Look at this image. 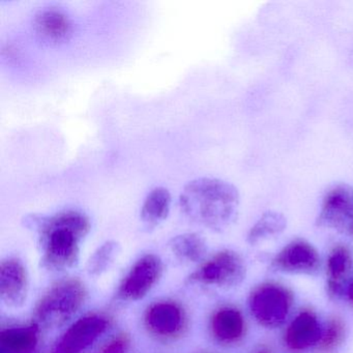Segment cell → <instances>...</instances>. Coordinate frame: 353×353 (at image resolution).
<instances>
[{
    "instance_id": "cell-22",
    "label": "cell",
    "mask_w": 353,
    "mask_h": 353,
    "mask_svg": "<svg viewBox=\"0 0 353 353\" xmlns=\"http://www.w3.org/2000/svg\"><path fill=\"white\" fill-rule=\"evenodd\" d=\"M131 339L128 334H121L115 336L114 339L107 343L100 353H125L129 349Z\"/></svg>"
},
{
    "instance_id": "cell-4",
    "label": "cell",
    "mask_w": 353,
    "mask_h": 353,
    "mask_svg": "<svg viewBox=\"0 0 353 353\" xmlns=\"http://www.w3.org/2000/svg\"><path fill=\"white\" fill-rule=\"evenodd\" d=\"M247 268L243 257L232 250H222L201 264L188 281L194 284L219 288H233L245 279Z\"/></svg>"
},
{
    "instance_id": "cell-6",
    "label": "cell",
    "mask_w": 353,
    "mask_h": 353,
    "mask_svg": "<svg viewBox=\"0 0 353 353\" xmlns=\"http://www.w3.org/2000/svg\"><path fill=\"white\" fill-rule=\"evenodd\" d=\"M162 259L156 254H145L137 260L121 281L119 297L125 301L143 299L162 278Z\"/></svg>"
},
{
    "instance_id": "cell-26",
    "label": "cell",
    "mask_w": 353,
    "mask_h": 353,
    "mask_svg": "<svg viewBox=\"0 0 353 353\" xmlns=\"http://www.w3.org/2000/svg\"><path fill=\"white\" fill-rule=\"evenodd\" d=\"M351 231H352V232H353V226H352V229H351Z\"/></svg>"
},
{
    "instance_id": "cell-18",
    "label": "cell",
    "mask_w": 353,
    "mask_h": 353,
    "mask_svg": "<svg viewBox=\"0 0 353 353\" xmlns=\"http://www.w3.org/2000/svg\"><path fill=\"white\" fill-rule=\"evenodd\" d=\"M173 255L188 263L202 261L208 253V243L202 235L195 232L183 233L172 237L168 243Z\"/></svg>"
},
{
    "instance_id": "cell-10",
    "label": "cell",
    "mask_w": 353,
    "mask_h": 353,
    "mask_svg": "<svg viewBox=\"0 0 353 353\" xmlns=\"http://www.w3.org/2000/svg\"><path fill=\"white\" fill-rule=\"evenodd\" d=\"M30 276L18 258H8L0 264V299L7 307L19 309L28 301Z\"/></svg>"
},
{
    "instance_id": "cell-9",
    "label": "cell",
    "mask_w": 353,
    "mask_h": 353,
    "mask_svg": "<svg viewBox=\"0 0 353 353\" xmlns=\"http://www.w3.org/2000/svg\"><path fill=\"white\" fill-rule=\"evenodd\" d=\"M320 256L316 248L305 239H295L285 245L272 260L278 272L313 276L319 270Z\"/></svg>"
},
{
    "instance_id": "cell-19",
    "label": "cell",
    "mask_w": 353,
    "mask_h": 353,
    "mask_svg": "<svg viewBox=\"0 0 353 353\" xmlns=\"http://www.w3.org/2000/svg\"><path fill=\"white\" fill-rule=\"evenodd\" d=\"M287 226L284 214L274 210L264 212L248 233V241L252 245L262 243L280 235Z\"/></svg>"
},
{
    "instance_id": "cell-7",
    "label": "cell",
    "mask_w": 353,
    "mask_h": 353,
    "mask_svg": "<svg viewBox=\"0 0 353 353\" xmlns=\"http://www.w3.org/2000/svg\"><path fill=\"white\" fill-rule=\"evenodd\" d=\"M316 224L321 228L344 231L353 226V188L347 183L332 185L322 200Z\"/></svg>"
},
{
    "instance_id": "cell-20",
    "label": "cell",
    "mask_w": 353,
    "mask_h": 353,
    "mask_svg": "<svg viewBox=\"0 0 353 353\" xmlns=\"http://www.w3.org/2000/svg\"><path fill=\"white\" fill-rule=\"evenodd\" d=\"M121 251V245L117 241H105L90 256L86 272L92 278H100L115 263Z\"/></svg>"
},
{
    "instance_id": "cell-8",
    "label": "cell",
    "mask_w": 353,
    "mask_h": 353,
    "mask_svg": "<svg viewBox=\"0 0 353 353\" xmlns=\"http://www.w3.org/2000/svg\"><path fill=\"white\" fill-rule=\"evenodd\" d=\"M109 320L99 314H90L74 322L59 338L53 353H81L90 348L108 330Z\"/></svg>"
},
{
    "instance_id": "cell-3",
    "label": "cell",
    "mask_w": 353,
    "mask_h": 353,
    "mask_svg": "<svg viewBox=\"0 0 353 353\" xmlns=\"http://www.w3.org/2000/svg\"><path fill=\"white\" fill-rule=\"evenodd\" d=\"M86 297L88 291L81 281L70 279L59 283L39 303L34 323L47 330L63 327L81 310Z\"/></svg>"
},
{
    "instance_id": "cell-5",
    "label": "cell",
    "mask_w": 353,
    "mask_h": 353,
    "mask_svg": "<svg viewBox=\"0 0 353 353\" xmlns=\"http://www.w3.org/2000/svg\"><path fill=\"white\" fill-rule=\"evenodd\" d=\"M292 301V294L285 287L266 283L258 286L250 295V311L260 325L276 328L286 321Z\"/></svg>"
},
{
    "instance_id": "cell-1",
    "label": "cell",
    "mask_w": 353,
    "mask_h": 353,
    "mask_svg": "<svg viewBox=\"0 0 353 353\" xmlns=\"http://www.w3.org/2000/svg\"><path fill=\"white\" fill-rule=\"evenodd\" d=\"M24 225L38 232L41 262L53 272L72 270L77 265L82 241L92 228L88 216L73 210L53 216L28 214Z\"/></svg>"
},
{
    "instance_id": "cell-12",
    "label": "cell",
    "mask_w": 353,
    "mask_h": 353,
    "mask_svg": "<svg viewBox=\"0 0 353 353\" xmlns=\"http://www.w3.org/2000/svg\"><path fill=\"white\" fill-rule=\"evenodd\" d=\"M36 34L45 42L61 44L73 34V23L69 16L57 8H46L36 14L34 18Z\"/></svg>"
},
{
    "instance_id": "cell-14",
    "label": "cell",
    "mask_w": 353,
    "mask_h": 353,
    "mask_svg": "<svg viewBox=\"0 0 353 353\" xmlns=\"http://www.w3.org/2000/svg\"><path fill=\"white\" fill-rule=\"evenodd\" d=\"M210 330L212 336L219 342L234 344L245 336V318L241 312L235 307H221L212 317Z\"/></svg>"
},
{
    "instance_id": "cell-15",
    "label": "cell",
    "mask_w": 353,
    "mask_h": 353,
    "mask_svg": "<svg viewBox=\"0 0 353 353\" xmlns=\"http://www.w3.org/2000/svg\"><path fill=\"white\" fill-rule=\"evenodd\" d=\"M353 259L351 252L345 245H336L328 254L326 260V276L328 292L338 296L342 292L345 281L350 274Z\"/></svg>"
},
{
    "instance_id": "cell-25",
    "label": "cell",
    "mask_w": 353,
    "mask_h": 353,
    "mask_svg": "<svg viewBox=\"0 0 353 353\" xmlns=\"http://www.w3.org/2000/svg\"><path fill=\"white\" fill-rule=\"evenodd\" d=\"M0 353H7V352H5V351H1V352Z\"/></svg>"
},
{
    "instance_id": "cell-11",
    "label": "cell",
    "mask_w": 353,
    "mask_h": 353,
    "mask_svg": "<svg viewBox=\"0 0 353 353\" xmlns=\"http://www.w3.org/2000/svg\"><path fill=\"white\" fill-rule=\"evenodd\" d=\"M322 332L319 320L313 312H301L285 330V345L293 351L305 350L319 344Z\"/></svg>"
},
{
    "instance_id": "cell-16",
    "label": "cell",
    "mask_w": 353,
    "mask_h": 353,
    "mask_svg": "<svg viewBox=\"0 0 353 353\" xmlns=\"http://www.w3.org/2000/svg\"><path fill=\"white\" fill-rule=\"evenodd\" d=\"M172 197L164 187L152 190L142 204L140 219L146 228L154 229L162 224L170 214Z\"/></svg>"
},
{
    "instance_id": "cell-21",
    "label": "cell",
    "mask_w": 353,
    "mask_h": 353,
    "mask_svg": "<svg viewBox=\"0 0 353 353\" xmlns=\"http://www.w3.org/2000/svg\"><path fill=\"white\" fill-rule=\"evenodd\" d=\"M346 336V326L341 318L334 317L330 319L327 325L322 332L321 340L318 347L322 353H332L338 350L343 344Z\"/></svg>"
},
{
    "instance_id": "cell-13",
    "label": "cell",
    "mask_w": 353,
    "mask_h": 353,
    "mask_svg": "<svg viewBox=\"0 0 353 353\" xmlns=\"http://www.w3.org/2000/svg\"><path fill=\"white\" fill-rule=\"evenodd\" d=\"M185 314L175 303L160 301L148 307L145 325L152 334L160 336H172L183 330Z\"/></svg>"
},
{
    "instance_id": "cell-24",
    "label": "cell",
    "mask_w": 353,
    "mask_h": 353,
    "mask_svg": "<svg viewBox=\"0 0 353 353\" xmlns=\"http://www.w3.org/2000/svg\"><path fill=\"white\" fill-rule=\"evenodd\" d=\"M347 295H348L349 301H351V303H353V281L350 286L348 287V293H347Z\"/></svg>"
},
{
    "instance_id": "cell-23",
    "label": "cell",
    "mask_w": 353,
    "mask_h": 353,
    "mask_svg": "<svg viewBox=\"0 0 353 353\" xmlns=\"http://www.w3.org/2000/svg\"><path fill=\"white\" fill-rule=\"evenodd\" d=\"M253 353H274L272 352V349L270 348V347L265 346V345H263V346L258 347L257 349H255V350L253 351Z\"/></svg>"
},
{
    "instance_id": "cell-17",
    "label": "cell",
    "mask_w": 353,
    "mask_h": 353,
    "mask_svg": "<svg viewBox=\"0 0 353 353\" xmlns=\"http://www.w3.org/2000/svg\"><path fill=\"white\" fill-rule=\"evenodd\" d=\"M39 325L15 326L0 332L1 351L7 353H30L39 343Z\"/></svg>"
},
{
    "instance_id": "cell-2",
    "label": "cell",
    "mask_w": 353,
    "mask_h": 353,
    "mask_svg": "<svg viewBox=\"0 0 353 353\" xmlns=\"http://www.w3.org/2000/svg\"><path fill=\"white\" fill-rule=\"evenodd\" d=\"M241 196L232 183L214 177L190 181L179 196L181 212L193 222L223 232L239 216Z\"/></svg>"
}]
</instances>
